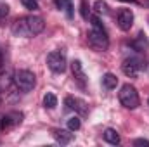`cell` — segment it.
<instances>
[{"label": "cell", "mask_w": 149, "mask_h": 147, "mask_svg": "<svg viewBox=\"0 0 149 147\" xmlns=\"http://www.w3.org/2000/svg\"><path fill=\"white\" fill-rule=\"evenodd\" d=\"M45 28V21L40 16H24L14 21L12 24V35L21 38H33L40 35Z\"/></svg>", "instance_id": "6da1fadb"}, {"label": "cell", "mask_w": 149, "mask_h": 147, "mask_svg": "<svg viewBox=\"0 0 149 147\" xmlns=\"http://www.w3.org/2000/svg\"><path fill=\"white\" fill-rule=\"evenodd\" d=\"M118 99H120L121 106L127 107V109H137L139 104H141V99H139L137 88H135L134 85H130V83H125V85L120 88Z\"/></svg>", "instance_id": "7a4b0ae2"}, {"label": "cell", "mask_w": 149, "mask_h": 147, "mask_svg": "<svg viewBox=\"0 0 149 147\" xmlns=\"http://www.w3.org/2000/svg\"><path fill=\"white\" fill-rule=\"evenodd\" d=\"M14 83L21 92H31L37 85V76L30 69H19L14 74Z\"/></svg>", "instance_id": "3957f363"}, {"label": "cell", "mask_w": 149, "mask_h": 147, "mask_svg": "<svg viewBox=\"0 0 149 147\" xmlns=\"http://www.w3.org/2000/svg\"><path fill=\"white\" fill-rule=\"evenodd\" d=\"M47 66L52 73H64L68 61H66V52L64 50H52L47 54Z\"/></svg>", "instance_id": "277c9868"}, {"label": "cell", "mask_w": 149, "mask_h": 147, "mask_svg": "<svg viewBox=\"0 0 149 147\" xmlns=\"http://www.w3.org/2000/svg\"><path fill=\"white\" fill-rule=\"evenodd\" d=\"M87 40H88V45L94 50H108V47H109V38H108L106 30L90 28L88 33H87Z\"/></svg>", "instance_id": "5b68a950"}, {"label": "cell", "mask_w": 149, "mask_h": 147, "mask_svg": "<svg viewBox=\"0 0 149 147\" xmlns=\"http://www.w3.org/2000/svg\"><path fill=\"white\" fill-rule=\"evenodd\" d=\"M144 69H146V62L139 57H128L121 64V71L128 78H137L141 74V71H144Z\"/></svg>", "instance_id": "8992f818"}, {"label": "cell", "mask_w": 149, "mask_h": 147, "mask_svg": "<svg viewBox=\"0 0 149 147\" xmlns=\"http://www.w3.org/2000/svg\"><path fill=\"white\" fill-rule=\"evenodd\" d=\"M134 19L135 17H134L132 9H120L116 14V23L121 31H130V28L134 26Z\"/></svg>", "instance_id": "52a82bcc"}, {"label": "cell", "mask_w": 149, "mask_h": 147, "mask_svg": "<svg viewBox=\"0 0 149 147\" xmlns=\"http://www.w3.org/2000/svg\"><path fill=\"white\" fill-rule=\"evenodd\" d=\"M64 104H66L68 109L74 111V114H78V116H87V114H88V106H87V102L81 101V99H78V97L68 95V97L64 99Z\"/></svg>", "instance_id": "ba28073f"}, {"label": "cell", "mask_w": 149, "mask_h": 147, "mask_svg": "<svg viewBox=\"0 0 149 147\" xmlns=\"http://www.w3.org/2000/svg\"><path fill=\"white\" fill-rule=\"evenodd\" d=\"M21 121H23V112L12 111V112H7V114H2V123H0V128H2V130L14 128V126L21 125Z\"/></svg>", "instance_id": "9c48e42d"}, {"label": "cell", "mask_w": 149, "mask_h": 147, "mask_svg": "<svg viewBox=\"0 0 149 147\" xmlns=\"http://www.w3.org/2000/svg\"><path fill=\"white\" fill-rule=\"evenodd\" d=\"M54 139H56V142L57 144H61V146H68V144H71L73 142V133H71V130L68 128V130H56L54 132Z\"/></svg>", "instance_id": "30bf717a"}, {"label": "cell", "mask_w": 149, "mask_h": 147, "mask_svg": "<svg viewBox=\"0 0 149 147\" xmlns=\"http://www.w3.org/2000/svg\"><path fill=\"white\" fill-rule=\"evenodd\" d=\"M71 73H73V78L76 81H80V83H85L87 81V74L83 71V64L78 59H74L73 62H71Z\"/></svg>", "instance_id": "8fae6325"}, {"label": "cell", "mask_w": 149, "mask_h": 147, "mask_svg": "<svg viewBox=\"0 0 149 147\" xmlns=\"http://www.w3.org/2000/svg\"><path fill=\"white\" fill-rule=\"evenodd\" d=\"M102 137H104V140H106L108 144H111V146H118V144L121 142V137H120V133H118L114 128H106L104 133H102Z\"/></svg>", "instance_id": "7c38bea8"}, {"label": "cell", "mask_w": 149, "mask_h": 147, "mask_svg": "<svg viewBox=\"0 0 149 147\" xmlns=\"http://www.w3.org/2000/svg\"><path fill=\"white\" fill-rule=\"evenodd\" d=\"M12 81H14V76H12V73H10L9 69L0 71V90H2V92L9 90L10 85H12Z\"/></svg>", "instance_id": "4fadbf2b"}, {"label": "cell", "mask_w": 149, "mask_h": 147, "mask_svg": "<svg viewBox=\"0 0 149 147\" xmlns=\"http://www.w3.org/2000/svg\"><path fill=\"white\" fill-rule=\"evenodd\" d=\"M130 47H132V49H135V50H139V52H142L144 49H148L149 42H148V38H146V35H144V33H139L135 40H132V42H130Z\"/></svg>", "instance_id": "5bb4252c"}, {"label": "cell", "mask_w": 149, "mask_h": 147, "mask_svg": "<svg viewBox=\"0 0 149 147\" xmlns=\"http://www.w3.org/2000/svg\"><path fill=\"white\" fill-rule=\"evenodd\" d=\"M56 5L59 10H64L70 19L73 17V0H56Z\"/></svg>", "instance_id": "9a60e30c"}, {"label": "cell", "mask_w": 149, "mask_h": 147, "mask_svg": "<svg viewBox=\"0 0 149 147\" xmlns=\"http://www.w3.org/2000/svg\"><path fill=\"white\" fill-rule=\"evenodd\" d=\"M116 85H118V78H116V74L106 73L104 76H102V87H104L106 90H113V88H116Z\"/></svg>", "instance_id": "2e32d148"}, {"label": "cell", "mask_w": 149, "mask_h": 147, "mask_svg": "<svg viewBox=\"0 0 149 147\" xmlns=\"http://www.w3.org/2000/svg\"><path fill=\"white\" fill-rule=\"evenodd\" d=\"M43 106H45L47 109H54V107L57 106V97H56L52 92H47V94L43 95Z\"/></svg>", "instance_id": "e0dca14e"}, {"label": "cell", "mask_w": 149, "mask_h": 147, "mask_svg": "<svg viewBox=\"0 0 149 147\" xmlns=\"http://www.w3.org/2000/svg\"><path fill=\"white\" fill-rule=\"evenodd\" d=\"M66 125H68V128H70L71 132H76V130L81 128V119H80L78 116H73V118H70V119L66 121Z\"/></svg>", "instance_id": "ac0fdd59"}, {"label": "cell", "mask_w": 149, "mask_h": 147, "mask_svg": "<svg viewBox=\"0 0 149 147\" xmlns=\"http://www.w3.org/2000/svg\"><path fill=\"white\" fill-rule=\"evenodd\" d=\"M94 9H95V12H97V14H108V12H109L108 3H106V2H102V0H97V2L94 3Z\"/></svg>", "instance_id": "d6986e66"}, {"label": "cell", "mask_w": 149, "mask_h": 147, "mask_svg": "<svg viewBox=\"0 0 149 147\" xmlns=\"http://www.w3.org/2000/svg\"><path fill=\"white\" fill-rule=\"evenodd\" d=\"M88 19H90V24H92L94 30H104V24H102V21L97 16H90Z\"/></svg>", "instance_id": "ffe728a7"}, {"label": "cell", "mask_w": 149, "mask_h": 147, "mask_svg": "<svg viewBox=\"0 0 149 147\" xmlns=\"http://www.w3.org/2000/svg\"><path fill=\"white\" fill-rule=\"evenodd\" d=\"M21 3H23L24 9H28V10H37L38 9V0H21Z\"/></svg>", "instance_id": "44dd1931"}, {"label": "cell", "mask_w": 149, "mask_h": 147, "mask_svg": "<svg viewBox=\"0 0 149 147\" xmlns=\"http://www.w3.org/2000/svg\"><path fill=\"white\" fill-rule=\"evenodd\" d=\"M80 12H81V17L83 19H88V7H87V2L85 0H80Z\"/></svg>", "instance_id": "7402d4cb"}, {"label": "cell", "mask_w": 149, "mask_h": 147, "mask_svg": "<svg viewBox=\"0 0 149 147\" xmlns=\"http://www.w3.org/2000/svg\"><path fill=\"white\" fill-rule=\"evenodd\" d=\"M9 14V5L7 3H0V17H5Z\"/></svg>", "instance_id": "603a6c76"}, {"label": "cell", "mask_w": 149, "mask_h": 147, "mask_svg": "<svg viewBox=\"0 0 149 147\" xmlns=\"http://www.w3.org/2000/svg\"><path fill=\"white\" fill-rule=\"evenodd\" d=\"M134 146H144V147H149V140H146V139H135V140H134Z\"/></svg>", "instance_id": "cb8c5ba5"}, {"label": "cell", "mask_w": 149, "mask_h": 147, "mask_svg": "<svg viewBox=\"0 0 149 147\" xmlns=\"http://www.w3.org/2000/svg\"><path fill=\"white\" fill-rule=\"evenodd\" d=\"M121 2H130V3H137V0H121Z\"/></svg>", "instance_id": "d4e9b609"}, {"label": "cell", "mask_w": 149, "mask_h": 147, "mask_svg": "<svg viewBox=\"0 0 149 147\" xmlns=\"http://www.w3.org/2000/svg\"><path fill=\"white\" fill-rule=\"evenodd\" d=\"M0 102H2V90H0Z\"/></svg>", "instance_id": "484cf974"}, {"label": "cell", "mask_w": 149, "mask_h": 147, "mask_svg": "<svg viewBox=\"0 0 149 147\" xmlns=\"http://www.w3.org/2000/svg\"><path fill=\"white\" fill-rule=\"evenodd\" d=\"M0 68H2V55H0Z\"/></svg>", "instance_id": "4316f807"}, {"label": "cell", "mask_w": 149, "mask_h": 147, "mask_svg": "<svg viewBox=\"0 0 149 147\" xmlns=\"http://www.w3.org/2000/svg\"><path fill=\"white\" fill-rule=\"evenodd\" d=\"M0 123H2V114H0ZM0 130H2V128H0Z\"/></svg>", "instance_id": "83f0119b"}, {"label": "cell", "mask_w": 149, "mask_h": 147, "mask_svg": "<svg viewBox=\"0 0 149 147\" xmlns=\"http://www.w3.org/2000/svg\"><path fill=\"white\" fill-rule=\"evenodd\" d=\"M148 102H149V101H148Z\"/></svg>", "instance_id": "f1b7e54d"}]
</instances>
